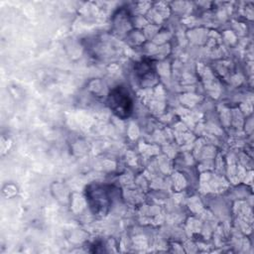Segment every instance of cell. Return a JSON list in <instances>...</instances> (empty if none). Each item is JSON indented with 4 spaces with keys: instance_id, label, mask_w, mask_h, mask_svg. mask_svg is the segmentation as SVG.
<instances>
[{
    "instance_id": "2",
    "label": "cell",
    "mask_w": 254,
    "mask_h": 254,
    "mask_svg": "<svg viewBox=\"0 0 254 254\" xmlns=\"http://www.w3.org/2000/svg\"><path fill=\"white\" fill-rule=\"evenodd\" d=\"M107 103L110 110L120 119L128 118L133 112V100L128 90L122 85L113 87L109 91Z\"/></svg>"
},
{
    "instance_id": "1",
    "label": "cell",
    "mask_w": 254,
    "mask_h": 254,
    "mask_svg": "<svg viewBox=\"0 0 254 254\" xmlns=\"http://www.w3.org/2000/svg\"><path fill=\"white\" fill-rule=\"evenodd\" d=\"M85 192L88 205L94 214L107 213L114 197L112 186L100 184L90 185Z\"/></svg>"
}]
</instances>
